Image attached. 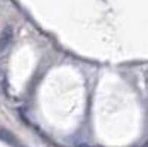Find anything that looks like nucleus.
Masks as SVG:
<instances>
[{
    "label": "nucleus",
    "instance_id": "1",
    "mask_svg": "<svg viewBox=\"0 0 148 147\" xmlns=\"http://www.w3.org/2000/svg\"><path fill=\"white\" fill-rule=\"evenodd\" d=\"M12 36H14V31H12V27H5L3 31L0 33V52H3L5 49L9 46L10 40H12Z\"/></svg>",
    "mask_w": 148,
    "mask_h": 147
}]
</instances>
